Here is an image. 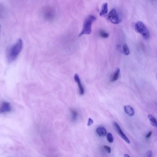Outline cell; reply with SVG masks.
<instances>
[{"instance_id":"2","label":"cell","mask_w":157,"mask_h":157,"mask_svg":"<svg viewBox=\"0 0 157 157\" xmlns=\"http://www.w3.org/2000/svg\"><path fill=\"white\" fill-rule=\"evenodd\" d=\"M96 19L95 16L92 15H89L86 18L85 20L82 31L79 34V37L83 35H89L91 34L92 24Z\"/></svg>"},{"instance_id":"8","label":"cell","mask_w":157,"mask_h":157,"mask_svg":"<svg viewBox=\"0 0 157 157\" xmlns=\"http://www.w3.org/2000/svg\"><path fill=\"white\" fill-rule=\"evenodd\" d=\"M96 131L99 136L100 137H104L107 133L106 129L103 127H100L97 128Z\"/></svg>"},{"instance_id":"1","label":"cell","mask_w":157,"mask_h":157,"mask_svg":"<svg viewBox=\"0 0 157 157\" xmlns=\"http://www.w3.org/2000/svg\"><path fill=\"white\" fill-rule=\"evenodd\" d=\"M22 40L19 39L15 44L8 49L7 57L9 62L13 61L16 59L22 49Z\"/></svg>"},{"instance_id":"16","label":"cell","mask_w":157,"mask_h":157,"mask_svg":"<svg viewBox=\"0 0 157 157\" xmlns=\"http://www.w3.org/2000/svg\"><path fill=\"white\" fill-rule=\"evenodd\" d=\"M107 141L110 143H112L113 141V138L111 133H108L107 134Z\"/></svg>"},{"instance_id":"17","label":"cell","mask_w":157,"mask_h":157,"mask_svg":"<svg viewBox=\"0 0 157 157\" xmlns=\"http://www.w3.org/2000/svg\"><path fill=\"white\" fill-rule=\"evenodd\" d=\"M104 148L105 149V150L107 151L108 153H110L111 152V148L109 146H107V145H104L103 146Z\"/></svg>"},{"instance_id":"11","label":"cell","mask_w":157,"mask_h":157,"mask_svg":"<svg viewBox=\"0 0 157 157\" xmlns=\"http://www.w3.org/2000/svg\"><path fill=\"white\" fill-rule=\"evenodd\" d=\"M120 72V70L119 68H118L116 70L115 73L113 75L112 77H111L110 81L111 82H113L116 81L117 80L119 77Z\"/></svg>"},{"instance_id":"12","label":"cell","mask_w":157,"mask_h":157,"mask_svg":"<svg viewBox=\"0 0 157 157\" xmlns=\"http://www.w3.org/2000/svg\"><path fill=\"white\" fill-rule=\"evenodd\" d=\"M71 112L72 120L73 121H75L78 118V112L76 109H72L71 110Z\"/></svg>"},{"instance_id":"5","label":"cell","mask_w":157,"mask_h":157,"mask_svg":"<svg viewBox=\"0 0 157 157\" xmlns=\"http://www.w3.org/2000/svg\"><path fill=\"white\" fill-rule=\"evenodd\" d=\"M113 125L117 131L119 135H120L122 138L127 143L130 144L131 142H130L129 138H128L126 135H125L124 133L122 131V130L120 126L118 124L115 122H114L113 123Z\"/></svg>"},{"instance_id":"19","label":"cell","mask_w":157,"mask_h":157,"mask_svg":"<svg viewBox=\"0 0 157 157\" xmlns=\"http://www.w3.org/2000/svg\"><path fill=\"white\" fill-rule=\"evenodd\" d=\"M93 123V121L92 119L91 118H89L88 122L87 123L88 126H90Z\"/></svg>"},{"instance_id":"20","label":"cell","mask_w":157,"mask_h":157,"mask_svg":"<svg viewBox=\"0 0 157 157\" xmlns=\"http://www.w3.org/2000/svg\"><path fill=\"white\" fill-rule=\"evenodd\" d=\"M152 133V131H150L148 132L146 136V137L147 138H149L150 137H151V135Z\"/></svg>"},{"instance_id":"7","label":"cell","mask_w":157,"mask_h":157,"mask_svg":"<svg viewBox=\"0 0 157 157\" xmlns=\"http://www.w3.org/2000/svg\"><path fill=\"white\" fill-rule=\"evenodd\" d=\"M74 78L75 81L78 83L79 94L81 95H83L84 94V87L81 84L80 78L78 74H75Z\"/></svg>"},{"instance_id":"6","label":"cell","mask_w":157,"mask_h":157,"mask_svg":"<svg viewBox=\"0 0 157 157\" xmlns=\"http://www.w3.org/2000/svg\"><path fill=\"white\" fill-rule=\"evenodd\" d=\"M11 107L10 104L7 102H3L0 106V113H4L10 112Z\"/></svg>"},{"instance_id":"21","label":"cell","mask_w":157,"mask_h":157,"mask_svg":"<svg viewBox=\"0 0 157 157\" xmlns=\"http://www.w3.org/2000/svg\"><path fill=\"white\" fill-rule=\"evenodd\" d=\"M124 157H130V156L129 155H128L127 154H125L124 155Z\"/></svg>"},{"instance_id":"14","label":"cell","mask_w":157,"mask_h":157,"mask_svg":"<svg viewBox=\"0 0 157 157\" xmlns=\"http://www.w3.org/2000/svg\"><path fill=\"white\" fill-rule=\"evenodd\" d=\"M124 54L126 55H128L130 54V51L128 45L126 44H125L123 47Z\"/></svg>"},{"instance_id":"22","label":"cell","mask_w":157,"mask_h":157,"mask_svg":"<svg viewBox=\"0 0 157 157\" xmlns=\"http://www.w3.org/2000/svg\"></svg>"},{"instance_id":"10","label":"cell","mask_w":157,"mask_h":157,"mask_svg":"<svg viewBox=\"0 0 157 157\" xmlns=\"http://www.w3.org/2000/svg\"><path fill=\"white\" fill-rule=\"evenodd\" d=\"M124 109L125 112L130 116H133L135 113L134 109L131 106L128 105L124 106Z\"/></svg>"},{"instance_id":"4","label":"cell","mask_w":157,"mask_h":157,"mask_svg":"<svg viewBox=\"0 0 157 157\" xmlns=\"http://www.w3.org/2000/svg\"><path fill=\"white\" fill-rule=\"evenodd\" d=\"M107 18L112 23L118 24L121 21V19L115 9H112L108 14Z\"/></svg>"},{"instance_id":"3","label":"cell","mask_w":157,"mask_h":157,"mask_svg":"<svg viewBox=\"0 0 157 157\" xmlns=\"http://www.w3.org/2000/svg\"><path fill=\"white\" fill-rule=\"evenodd\" d=\"M135 28L137 32L141 34L144 39H148L149 38V31L143 22L138 21L136 23Z\"/></svg>"},{"instance_id":"9","label":"cell","mask_w":157,"mask_h":157,"mask_svg":"<svg viewBox=\"0 0 157 157\" xmlns=\"http://www.w3.org/2000/svg\"><path fill=\"white\" fill-rule=\"evenodd\" d=\"M108 4L107 3H104L102 6L101 11L100 13V16L101 17H104L107 15L108 13Z\"/></svg>"},{"instance_id":"13","label":"cell","mask_w":157,"mask_h":157,"mask_svg":"<svg viewBox=\"0 0 157 157\" xmlns=\"http://www.w3.org/2000/svg\"><path fill=\"white\" fill-rule=\"evenodd\" d=\"M148 118L152 125L154 127H157V122L155 118L153 116L150 115V114H148Z\"/></svg>"},{"instance_id":"15","label":"cell","mask_w":157,"mask_h":157,"mask_svg":"<svg viewBox=\"0 0 157 157\" xmlns=\"http://www.w3.org/2000/svg\"><path fill=\"white\" fill-rule=\"evenodd\" d=\"M100 36L102 38H107L109 36V34L103 30H101L99 32Z\"/></svg>"},{"instance_id":"18","label":"cell","mask_w":157,"mask_h":157,"mask_svg":"<svg viewBox=\"0 0 157 157\" xmlns=\"http://www.w3.org/2000/svg\"><path fill=\"white\" fill-rule=\"evenodd\" d=\"M153 155V152L151 150H148L146 153V157H152Z\"/></svg>"}]
</instances>
